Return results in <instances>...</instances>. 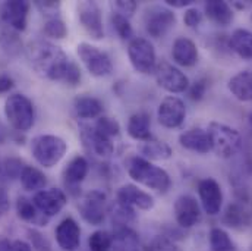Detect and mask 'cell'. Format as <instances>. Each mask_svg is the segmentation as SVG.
Wrapping results in <instances>:
<instances>
[{"label":"cell","instance_id":"obj_1","mask_svg":"<svg viewBox=\"0 0 252 251\" xmlns=\"http://www.w3.org/2000/svg\"><path fill=\"white\" fill-rule=\"evenodd\" d=\"M27 58L31 63L32 69L38 75L50 81H61V82H63L64 75L72 63L67 55L58 44L43 38H37L28 43Z\"/></svg>","mask_w":252,"mask_h":251},{"label":"cell","instance_id":"obj_2","mask_svg":"<svg viewBox=\"0 0 252 251\" xmlns=\"http://www.w3.org/2000/svg\"><path fill=\"white\" fill-rule=\"evenodd\" d=\"M127 175L138 184L153 189L158 194H166L172 187L170 175L160 166L153 165L150 160L136 156L127 163Z\"/></svg>","mask_w":252,"mask_h":251},{"label":"cell","instance_id":"obj_3","mask_svg":"<svg viewBox=\"0 0 252 251\" xmlns=\"http://www.w3.org/2000/svg\"><path fill=\"white\" fill-rule=\"evenodd\" d=\"M67 151V143L59 135L43 134L37 135L31 143V153L35 162L43 168L56 166Z\"/></svg>","mask_w":252,"mask_h":251},{"label":"cell","instance_id":"obj_4","mask_svg":"<svg viewBox=\"0 0 252 251\" xmlns=\"http://www.w3.org/2000/svg\"><path fill=\"white\" fill-rule=\"evenodd\" d=\"M4 116L16 132H27L35 122V108L27 96L15 93L4 102Z\"/></svg>","mask_w":252,"mask_h":251},{"label":"cell","instance_id":"obj_5","mask_svg":"<svg viewBox=\"0 0 252 251\" xmlns=\"http://www.w3.org/2000/svg\"><path fill=\"white\" fill-rule=\"evenodd\" d=\"M211 150L221 159H232L242 147V135L238 129L220 122H210L207 129Z\"/></svg>","mask_w":252,"mask_h":251},{"label":"cell","instance_id":"obj_6","mask_svg":"<svg viewBox=\"0 0 252 251\" xmlns=\"http://www.w3.org/2000/svg\"><path fill=\"white\" fill-rule=\"evenodd\" d=\"M78 56L87 71L95 78H104L112 75L113 72V62L107 52L101 50L97 46L90 43H79L76 47Z\"/></svg>","mask_w":252,"mask_h":251},{"label":"cell","instance_id":"obj_7","mask_svg":"<svg viewBox=\"0 0 252 251\" xmlns=\"http://www.w3.org/2000/svg\"><path fill=\"white\" fill-rule=\"evenodd\" d=\"M127 58L133 69L139 73L150 75L154 73L157 66V58L154 46L147 38H132L127 44Z\"/></svg>","mask_w":252,"mask_h":251},{"label":"cell","instance_id":"obj_8","mask_svg":"<svg viewBox=\"0 0 252 251\" xmlns=\"http://www.w3.org/2000/svg\"><path fill=\"white\" fill-rule=\"evenodd\" d=\"M81 217L91 226H100L106 220L107 215V198L100 189L87 192L78 204Z\"/></svg>","mask_w":252,"mask_h":251},{"label":"cell","instance_id":"obj_9","mask_svg":"<svg viewBox=\"0 0 252 251\" xmlns=\"http://www.w3.org/2000/svg\"><path fill=\"white\" fill-rule=\"evenodd\" d=\"M176 24V15L169 7L153 6L144 15V28L153 38L164 37Z\"/></svg>","mask_w":252,"mask_h":251},{"label":"cell","instance_id":"obj_10","mask_svg":"<svg viewBox=\"0 0 252 251\" xmlns=\"http://www.w3.org/2000/svg\"><path fill=\"white\" fill-rule=\"evenodd\" d=\"M154 76H156L157 84L163 90H166L172 94H181L188 90V76L179 68H176L175 65H172L167 61H160L157 63Z\"/></svg>","mask_w":252,"mask_h":251},{"label":"cell","instance_id":"obj_11","mask_svg":"<svg viewBox=\"0 0 252 251\" xmlns=\"http://www.w3.org/2000/svg\"><path fill=\"white\" fill-rule=\"evenodd\" d=\"M78 19L85 30V33L93 40H103L104 38V27H103V16L101 9L95 1L84 0L76 4Z\"/></svg>","mask_w":252,"mask_h":251},{"label":"cell","instance_id":"obj_12","mask_svg":"<svg viewBox=\"0 0 252 251\" xmlns=\"http://www.w3.org/2000/svg\"><path fill=\"white\" fill-rule=\"evenodd\" d=\"M185 118H187V108L179 97L167 96L161 100L157 110V119L160 125L169 129H176L185 122Z\"/></svg>","mask_w":252,"mask_h":251},{"label":"cell","instance_id":"obj_13","mask_svg":"<svg viewBox=\"0 0 252 251\" xmlns=\"http://www.w3.org/2000/svg\"><path fill=\"white\" fill-rule=\"evenodd\" d=\"M31 4L25 0H10L0 6V21L16 33L25 31L28 25Z\"/></svg>","mask_w":252,"mask_h":251},{"label":"cell","instance_id":"obj_14","mask_svg":"<svg viewBox=\"0 0 252 251\" xmlns=\"http://www.w3.org/2000/svg\"><path fill=\"white\" fill-rule=\"evenodd\" d=\"M198 195L207 215L216 216L220 213L223 206V192L220 184L214 178H204L198 182Z\"/></svg>","mask_w":252,"mask_h":251},{"label":"cell","instance_id":"obj_15","mask_svg":"<svg viewBox=\"0 0 252 251\" xmlns=\"http://www.w3.org/2000/svg\"><path fill=\"white\" fill-rule=\"evenodd\" d=\"M32 201L35 207L46 216V217H53L59 215L63 210V207L67 203V197L64 191L61 188H47L41 189L35 192L32 197Z\"/></svg>","mask_w":252,"mask_h":251},{"label":"cell","instance_id":"obj_16","mask_svg":"<svg viewBox=\"0 0 252 251\" xmlns=\"http://www.w3.org/2000/svg\"><path fill=\"white\" fill-rule=\"evenodd\" d=\"M79 134H81V140L84 143V145L93 151L95 156H100V157H109L113 154L115 151V145H113V141L112 138L100 134L94 125H87V124H81L79 125Z\"/></svg>","mask_w":252,"mask_h":251},{"label":"cell","instance_id":"obj_17","mask_svg":"<svg viewBox=\"0 0 252 251\" xmlns=\"http://www.w3.org/2000/svg\"><path fill=\"white\" fill-rule=\"evenodd\" d=\"M175 219L178 225L184 229H189L195 226L201 220V207L192 195L184 194L176 198L175 201Z\"/></svg>","mask_w":252,"mask_h":251},{"label":"cell","instance_id":"obj_18","mask_svg":"<svg viewBox=\"0 0 252 251\" xmlns=\"http://www.w3.org/2000/svg\"><path fill=\"white\" fill-rule=\"evenodd\" d=\"M55 237L63 251H76L81 246V228L72 216L61 220L55 229Z\"/></svg>","mask_w":252,"mask_h":251},{"label":"cell","instance_id":"obj_19","mask_svg":"<svg viewBox=\"0 0 252 251\" xmlns=\"http://www.w3.org/2000/svg\"><path fill=\"white\" fill-rule=\"evenodd\" d=\"M116 200L125 203L133 209H139V210H145V212L151 210L156 204L154 197L151 194L142 191L133 184H125L118 189Z\"/></svg>","mask_w":252,"mask_h":251},{"label":"cell","instance_id":"obj_20","mask_svg":"<svg viewBox=\"0 0 252 251\" xmlns=\"http://www.w3.org/2000/svg\"><path fill=\"white\" fill-rule=\"evenodd\" d=\"M90 172V163L84 156H75L63 171V181L64 185L69 188L72 194H78V187L87 178Z\"/></svg>","mask_w":252,"mask_h":251},{"label":"cell","instance_id":"obj_21","mask_svg":"<svg viewBox=\"0 0 252 251\" xmlns=\"http://www.w3.org/2000/svg\"><path fill=\"white\" fill-rule=\"evenodd\" d=\"M179 143L184 148H187L189 151H193V153L207 154L208 151H211L210 135H208L207 129H202L199 126L190 128L188 131H185L184 134H181Z\"/></svg>","mask_w":252,"mask_h":251},{"label":"cell","instance_id":"obj_22","mask_svg":"<svg viewBox=\"0 0 252 251\" xmlns=\"http://www.w3.org/2000/svg\"><path fill=\"white\" fill-rule=\"evenodd\" d=\"M223 222L233 229H244L252 223V212L241 201L230 203L223 215Z\"/></svg>","mask_w":252,"mask_h":251},{"label":"cell","instance_id":"obj_23","mask_svg":"<svg viewBox=\"0 0 252 251\" xmlns=\"http://www.w3.org/2000/svg\"><path fill=\"white\" fill-rule=\"evenodd\" d=\"M172 56H173V61L178 65L190 68L198 62L199 55H198V47L192 40H189L187 37H179L173 43Z\"/></svg>","mask_w":252,"mask_h":251},{"label":"cell","instance_id":"obj_24","mask_svg":"<svg viewBox=\"0 0 252 251\" xmlns=\"http://www.w3.org/2000/svg\"><path fill=\"white\" fill-rule=\"evenodd\" d=\"M16 213L18 216L24 220L28 222L34 226H47L49 223V217H46L34 204L32 200L27 198V197H18L16 200Z\"/></svg>","mask_w":252,"mask_h":251},{"label":"cell","instance_id":"obj_25","mask_svg":"<svg viewBox=\"0 0 252 251\" xmlns=\"http://www.w3.org/2000/svg\"><path fill=\"white\" fill-rule=\"evenodd\" d=\"M229 91L241 102H252V71H242L227 82Z\"/></svg>","mask_w":252,"mask_h":251},{"label":"cell","instance_id":"obj_26","mask_svg":"<svg viewBox=\"0 0 252 251\" xmlns=\"http://www.w3.org/2000/svg\"><path fill=\"white\" fill-rule=\"evenodd\" d=\"M126 131H127L130 138H133L136 141H141V143L153 138L151 137V119H150V115L147 112L133 113L127 121Z\"/></svg>","mask_w":252,"mask_h":251},{"label":"cell","instance_id":"obj_27","mask_svg":"<svg viewBox=\"0 0 252 251\" xmlns=\"http://www.w3.org/2000/svg\"><path fill=\"white\" fill-rule=\"evenodd\" d=\"M73 109L78 118L88 121V119H95L100 118L103 113V105L97 97L93 96H79L73 100Z\"/></svg>","mask_w":252,"mask_h":251},{"label":"cell","instance_id":"obj_28","mask_svg":"<svg viewBox=\"0 0 252 251\" xmlns=\"http://www.w3.org/2000/svg\"><path fill=\"white\" fill-rule=\"evenodd\" d=\"M229 49L241 59L252 61V33L250 30L238 28L229 38Z\"/></svg>","mask_w":252,"mask_h":251},{"label":"cell","instance_id":"obj_29","mask_svg":"<svg viewBox=\"0 0 252 251\" xmlns=\"http://www.w3.org/2000/svg\"><path fill=\"white\" fill-rule=\"evenodd\" d=\"M205 13L210 21L220 27H227L233 21V10L227 1L210 0L205 3Z\"/></svg>","mask_w":252,"mask_h":251},{"label":"cell","instance_id":"obj_30","mask_svg":"<svg viewBox=\"0 0 252 251\" xmlns=\"http://www.w3.org/2000/svg\"><path fill=\"white\" fill-rule=\"evenodd\" d=\"M112 235H113L112 251H139L138 234L130 226L115 228Z\"/></svg>","mask_w":252,"mask_h":251},{"label":"cell","instance_id":"obj_31","mask_svg":"<svg viewBox=\"0 0 252 251\" xmlns=\"http://www.w3.org/2000/svg\"><path fill=\"white\" fill-rule=\"evenodd\" d=\"M139 151H141L142 157L147 160L148 159L150 160H167L173 154V150L167 143L156 140V138H150V140L141 143Z\"/></svg>","mask_w":252,"mask_h":251},{"label":"cell","instance_id":"obj_32","mask_svg":"<svg viewBox=\"0 0 252 251\" xmlns=\"http://www.w3.org/2000/svg\"><path fill=\"white\" fill-rule=\"evenodd\" d=\"M107 213L110 215L113 228L129 226L136 219L135 209L127 206L125 203H122V201H119V200H116L110 206H107Z\"/></svg>","mask_w":252,"mask_h":251},{"label":"cell","instance_id":"obj_33","mask_svg":"<svg viewBox=\"0 0 252 251\" xmlns=\"http://www.w3.org/2000/svg\"><path fill=\"white\" fill-rule=\"evenodd\" d=\"M19 181H21V185L24 187V189L35 191V192L44 189L47 185V177L44 175V172L34 166H28V165L24 168Z\"/></svg>","mask_w":252,"mask_h":251},{"label":"cell","instance_id":"obj_34","mask_svg":"<svg viewBox=\"0 0 252 251\" xmlns=\"http://www.w3.org/2000/svg\"><path fill=\"white\" fill-rule=\"evenodd\" d=\"M0 47L9 56H16L22 50V41L15 30L0 21Z\"/></svg>","mask_w":252,"mask_h":251},{"label":"cell","instance_id":"obj_35","mask_svg":"<svg viewBox=\"0 0 252 251\" xmlns=\"http://www.w3.org/2000/svg\"><path fill=\"white\" fill-rule=\"evenodd\" d=\"M208 240L213 251H238L236 244L223 228H213L210 231Z\"/></svg>","mask_w":252,"mask_h":251},{"label":"cell","instance_id":"obj_36","mask_svg":"<svg viewBox=\"0 0 252 251\" xmlns=\"http://www.w3.org/2000/svg\"><path fill=\"white\" fill-rule=\"evenodd\" d=\"M112 246H113V235L106 229H98L93 232L88 238L90 251H112Z\"/></svg>","mask_w":252,"mask_h":251},{"label":"cell","instance_id":"obj_37","mask_svg":"<svg viewBox=\"0 0 252 251\" xmlns=\"http://www.w3.org/2000/svg\"><path fill=\"white\" fill-rule=\"evenodd\" d=\"M144 251H182V249L172 238L166 235H156L145 244Z\"/></svg>","mask_w":252,"mask_h":251},{"label":"cell","instance_id":"obj_38","mask_svg":"<svg viewBox=\"0 0 252 251\" xmlns=\"http://www.w3.org/2000/svg\"><path fill=\"white\" fill-rule=\"evenodd\" d=\"M43 31H44V34H46L47 37L56 38V40L64 38V37L67 36V27H66V24L63 22V19L61 16L47 19L46 24H44Z\"/></svg>","mask_w":252,"mask_h":251},{"label":"cell","instance_id":"obj_39","mask_svg":"<svg viewBox=\"0 0 252 251\" xmlns=\"http://www.w3.org/2000/svg\"><path fill=\"white\" fill-rule=\"evenodd\" d=\"M112 24H113L115 31L118 33V36L122 40H132L133 30H132V25H130V22H129V19L126 16L118 13V12H113V15H112Z\"/></svg>","mask_w":252,"mask_h":251},{"label":"cell","instance_id":"obj_40","mask_svg":"<svg viewBox=\"0 0 252 251\" xmlns=\"http://www.w3.org/2000/svg\"><path fill=\"white\" fill-rule=\"evenodd\" d=\"M94 128L100 134H103V135H106V137H109L112 140L121 134V125H119V122L116 119H112V118H107V116H100L97 119V122L94 124Z\"/></svg>","mask_w":252,"mask_h":251},{"label":"cell","instance_id":"obj_41","mask_svg":"<svg viewBox=\"0 0 252 251\" xmlns=\"http://www.w3.org/2000/svg\"><path fill=\"white\" fill-rule=\"evenodd\" d=\"M1 166H3V177L10 179H19L27 165H24V162L18 157H7L4 159Z\"/></svg>","mask_w":252,"mask_h":251},{"label":"cell","instance_id":"obj_42","mask_svg":"<svg viewBox=\"0 0 252 251\" xmlns=\"http://www.w3.org/2000/svg\"><path fill=\"white\" fill-rule=\"evenodd\" d=\"M27 235H28V240H30V244L32 247V250L37 251H52V244L50 241L37 229H28L27 231Z\"/></svg>","mask_w":252,"mask_h":251},{"label":"cell","instance_id":"obj_43","mask_svg":"<svg viewBox=\"0 0 252 251\" xmlns=\"http://www.w3.org/2000/svg\"><path fill=\"white\" fill-rule=\"evenodd\" d=\"M34 6H35L47 19H52V18H58V16H59L62 3H61V1H55V0H47V1L37 0V1H34Z\"/></svg>","mask_w":252,"mask_h":251},{"label":"cell","instance_id":"obj_44","mask_svg":"<svg viewBox=\"0 0 252 251\" xmlns=\"http://www.w3.org/2000/svg\"><path fill=\"white\" fill-rule=\"evenodd\" d=\"M207 87H208V81L205 78H201V79L195 81L192 84V87L189 88V97H190V100H193V102L202 100L204 96H205Z\"/></svg>","mask_w":252,"mask_h":251},{"label":"cell","instance_id":"obj_45","mask_svg":"<svg viewBox=\"0 0 252 251\" xmlns=\"http://www.w3.org/2000/svg\"><path fill=\"white\" fill-rule=\"evenodd\" d=\"M81 78H82V75H81L79 66L75 62H72L69 69H67V72H66V75H64L63 84H66L69 87H76L81 82Z\"/></svg>","mask_w":252,"mask_h":251},{"label":"cell","instance_id":"obj_46","mask_svg":"<svg viewBox=\"0 0 252 251\" xmlns=\"http://www.w3.org/2000/svg\"><path fill=\"white\" fill-rule=\"evenodd\" d=\"M113 6L116 7L118 13L124 15V16H126L129 19L135 13V10L138 7V3L133 1V0H118V1L113 3Z\"/></svg>","mask_w":252,"mask_h":251},{"label":"cell","instance_id":"obj_47","mask_svg":"<svg viewBox=\"0 0 252 251\" xmlns=\"http://www.w3.org/2000/svg\"><path fill=\"white\" fill-rule=\"evenodd\" d=\"M184 22L188 28H196L202 22V13L196 7H189L185 10Z\"/></svg>","mask_w":252,"mask_h":251},{"label":"cell","instance_id":"obj_48","mask_svg":"<svg viewBox=\"0 0 252 251\" xmlns=\"http://www.w3.org/2000/svg\"><path fill=\"white\" fill-rule=\"evenodd\" d=\"M6 251H34L31 244L22 240H7L6 238Z\"/></svg>","mask_w":252,"mask_h":251},{"label":"cell","instance_id":"obj_49","mask_svg":"<svg viewBox=\"0 0 252 251\" xmlns=\"http://www.w3.org/2000/svg\"><path fill=\"white\" fill-rule=\"evenodd\" d=\"M15 87V81L7 73H0V94L9 93Z\"/></svg>","mask_w":252,"mask_h":251},{"label":"cell","instance_id":"obj_50","mask_svg":"<svg viewBox=\"0 0 252 251\" xmlns=\"http://www.w3.org/2000/svg\"><path fill=\"white\" fill-rule=\"evenodd\" d=\"M10 209V200H9V194L6 192V189L0 185V217H3Z\"/></svg>","mask_w":252,"mask_h":251},{"label":"cell","instance_id":"obj_51","mask_svg":"<svg viewBox=\"0 0 252 251\" xmlns=\"http://www.w3.org/2000/svg\"><path fill=\"white\" fill-rule=\"evenodd\" d=\"M164 3H166V6L173 7V9H184V7L190 6L193 1H190V0H164Z\"/></svg>","mask_w":252,"mask_h":251},{"label":"cell","instance_id":"obj_52","mask_svg":"<svg viewBox=\"0 0 252 251\" xmlns=\"http://www.w3.org/2000/svg\"><path fill=\"white\" fill-rule=\"evenodd\" d=\"M6 140V129L0 125V143H3Z\"/></svg>","mask_w":252,"mask_h":251},{"label":"cell","instance_id":"obj_53","mask_svg":"<svg viewBox=\"0 0 252 251\" xmlns=\"http://www.w3.org/2000/svg\"><path fill=\"white\" fill-rule=\"evenodd\" d=\"M0 251H6V238L0 237Z\"/></svg>","mask_w":252,"mask_h":251},{"label":"cell","instance_id":"obj_54","mask_svg":"<svg viewBox=\"0 0 252 251\" xmlns=\"http://www.w3.org/2000/svg\"><path fill=\"white\" fill-rule=\"evenodd\" d=\"M248 128H250V131H251L252 134V112L248 115Z\"/></svg>","mask_w":252,"mask_h":251},{"label":"cell","instance_id":"obj_55","mask_svg":"<svg viewBox=\"0 0 252 251\" xmlns=\"http://www.w3.org/2000/svg\"><path fill=\"white\" fill-rule=\"evenodd\" d=\"M3 178V166H1V162H0V181Z\"/></svg>","mask_w":252,"mask_h":251},{"label":"cell","instance_id":"obj_56","mask_svg":"<svg viewBox=\"0 0 252 251\" xmlns=\"http://www.w3.org/2000/svg\"><path fill=\"white\" fill-rule=\"evenodd\" d=\"M251 19H252V15H251Z\"/></svg>","mask_w":252,"mask_h":251}]
</instances>
